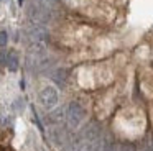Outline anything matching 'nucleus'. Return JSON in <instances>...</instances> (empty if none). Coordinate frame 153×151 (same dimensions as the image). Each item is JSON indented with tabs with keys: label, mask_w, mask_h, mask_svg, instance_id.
Segmentation results:
<instances>
[{
	"label": "nucleus",
	"mask_w": 153,
	"mask_h": 151,
	"mask_svg": "<svg viewBox=\"0 0 153 151\" xmlns=\"http://www.w3.org/2000/svg\"><path fill=\"white\" fill-rule=\"evenodd\" d=\"M66 118H68L69 127L77 128L84 120V108L81 107L77 102H71L69 107H68V110H66Z\"/></svg>",
	"instance_id": "obj_1"
},
{
	"label": "nucleus",
	"mask_w": 153,
	"mask_h": 151,
	"mask_svg": "<svg viewBox=\"0 0 153 151\" xmlns=\"http://www.w3.org/2000/svg\"><path fill=\"white\" fill-rule=\"evenodd\" d=\"M40 102L45 108H53L58 104V90L54 87H51V85L45 87L40 92Z\"/></svg>",
	"instance_id": "obj_2"
},
{
	"label": "nucleus",
	"mask_w": 153,
	"mask_h": 151,
	"mask_svg": "<svg viewBox=\"0 0 153 151\" xmlns=\"http://www.w3.org/2000/svg\"><path fill=\"white\" fill-rule=\"evenodd\" d=\"M5 64H7L8 71L15 72L18 69V54L15 51H10L7 53V59H5Z\"/></svg>",
	"instance_id": "obj_3"
},
{
	"label": "nucleus",
	"mask_w": 153,
	"mask_h": 151,
	"mask_svg": "<svg viewBox=\"0 0 153 151\" xmlns=\"http://www.w3.org/2000/svg\"><path fill=\"white\" fill-rule=\"evenodd\" d=\"M54 81L59 82V85H64V82H66V71H64V69H59V71L54 74Z\"/></svg>",
	"instance_id": "obj_4"
},
{
	"label": "nucleus",
	"mask_w": 153,
	"mask_h": 151,
	"mask_svg": "<svg viewBox=\"0 0 153 151\" xmlns=\"http://www.w3.org/2000/svg\"><path fill=\"white\" fill-rule=\"evenodd\" d=\"M7 41H8L7 31H5V30H0V48H4V46L7 44Z\"/></svg>",
	"instance_id": "obj_5"
},
{
	"label": "nucleus",
	"mask_w": 153,
	"mask_h": 151,
	"mask_svg": "<svg viewBox=\"0 0 153 151\" xmlns=\"http://www.w3.org/2000/svg\"><path fill=\"white\" fill-rule=\"evenodd\" d=\"M13 105H15V108H18V112L23 110V100H17Z\"/></svg>",
	"instance_id": "obj_6"
},
{
	"label": "nucleus",
	"mask_w": 153,
	"mask_h": 151,
	"mask_svg": "<svg viewBox=\"0 0 153 151\" xmlns=\"http://www.w3.org/2000/svg\"><path fill=\"white\" fill-rule=\"evenodd\" d=\"M77 151H92V148H91V144H84V146H81Z\"/></svg>",
	"instance_id": "obj_7"
},
{
	"label": "nucleus",
	"mask_w": 153,
	"mask_h": 151,
	"mask_svg": "<svg viewBox=\"0 0 153 151\" xmlns=\"http://www.w3.org/2000/svg\"><path fill=\"white\" fill-rule=\"evenodd\" d=\"M119 151H133V148L130 144H127V146H122V150H119Z\"/></svg>",
	"instance_id": "obj_8"
},
{
	"label": "nucleus",
	"mask_w": 153,
	"mask_h": 151,
	"mask_svg": "<svg viewBox=\"0 0 153 151\" xmlns=\"http://www.w3.org/2000/svg\"><path fill=\"white\" fill-rule=\"evenodd\" d=\"M43 3H46V5H54L56 3V0H41Z\"/></svg>",
	"instance_id": "obj_9"
},
{
	"label": "nucleus",
	"mask_w": 153,
	"mask_h": 151,
	"mask_svg": "<svg viewBox=\"0 0 153 151\" xmlns=\"http://www.w3.org/2000/svg\"><path fill=\"white\" fill-rule=\"evenodd\" d=\"M150 151H153V136H152V140H150Z\"/></svg>",
	"instance_id": "obj_10"
},
{
	"label": "nucleus",
	"mask_w": 153,
	"mask_h": 151,
	"mask_svg": "<svg viewBox=\"0 0 153 151\" xmlns=\"http://www.w3.org/2000/svg\"><path fill=\"white\" fill-rule=\"evenodd\" d=\"M0 151H12L10 148H0Z\"/></svg>",
	"instance_id": "obj_11"
},
{
	"label": "nucleus",
	"mask_w": 153,
	"mask_h": 151,
	"mask_svg": "<svg viewBox=\"0 0 153 151\" xmlns=\"http://www.w3.org/2000/svg\"><path fill=\"white\" fill-rule=\"evenodd\" d=\"M18 3H20V5H22V3H23V0H18Z\"/></svg>",
	"instance_id": "obj_12"
}]
</instances>
